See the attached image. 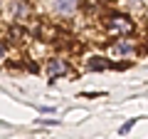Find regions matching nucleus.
Returning <instances> with one entry per match:
<instances>
[{
	"label": "nucleus",
	"mask_w": 148,
	"mask_h": 139,
	"mask_svg": "<svg viewBox=\"0 0 148 139\" xmlns=\"http://www.w3.org/2000/svg\"><path fill=\"white\" fill-rule=\"evenodd\" d=\"M104 30L109 32L111 38H128L133 32V22L128 15H121V13H111V15H106L104 20Z\"/></svg>",
	"instance_id": "obj_1"
},
{
	"label": "nucleus",
	"mask_w": 148,
	"mask_h": 139,
	"mask_svg": "<svg viewBox=\"0 0 148 139\" xmlns=\"http://www.w3.org/2000/svg\"><path fill=\"white\" fill-rule=\"evenodd\" d=\"M111 57H119V60H128V57H133L136 55V42L133 40H128V38H119L116 42L111 45Z\"/></svg>",
	"instance_id": "obj_2"
},
{
	"label": "nucleus",
	"mask_w": 148,
	"mask_h": 139,
	"mask_svg": "<svg viewBox=\"0 0 148 139\" xmlns=\"http://www.w3.org/2000/svg\"><path fill=\"white\" fill-rule=\"evenodd\" d=\"M69 72H72V67H69V62L62 60V57H52L47 62V77H49V82H54L57 77H62V75H69Z\"/></svg>",
	"instance_id": "obj_3"
},
{
	"label": "nucleus",
	"mask_w": 148,
	"mask_h": 139,
	"mask_svg": "<svg viewBox=\"0 0 148 139\" xmlns=\"http://www.w3.org/2000/svg\"><path fill=\"white\" fill-rule=\"evenodd\" d=\"M54 3V10H57V15H74L77 13V8H79V0H52Z\"/></svg>",
	"instance_id": "obj_4"
},
{
	"label": "nucleus",
	"mask_w": 148,
	"mask_h": 139,
	"mask_svg": "<svg viewBox=\"0 0 148 139\" xmlns=\"http://www.w3.org/2000/svg\"><path fill=\"white\" fill-rule=\"evenodd\" d=\"M12 15L17 20H27L30 17V5H27L25 0H15V5H12Z\"/></svg>",
	"instance_id": "obj_5"
},
{
	"label": "nucleus",
	"mask_w": 148,
	"mask_h": 139,
	"mask_svg": "<svg viewBox=\"0 0 148 139\" xmlns=\"http://www.w3.org/2000/svg\"><path fill=\"white\" fill-rule=\"evenodd\" d=\"M86 67H89L91 72H96V70H106V67H111V62H109L106 57H99V55H96V57H89Z\"/></svg>",
	"instance_id": "obj_6"
},
{
	"label": "nucleus",
	"mask_w": 148,
	"mask_h": 139,
	"mask_svg": "<svg viewBox=\"0 0 148 139\" xmlns=\"http://www.w3.org/2000/svg\"><path fill=\"white\" fill-rule=\"evenodd\" d=\"M133 124H136V119H131V122H126V124H121V134H126L128 129L133 127Z\"/></svg>",
	"instance_id": "obj_7"
}]
</instances>
